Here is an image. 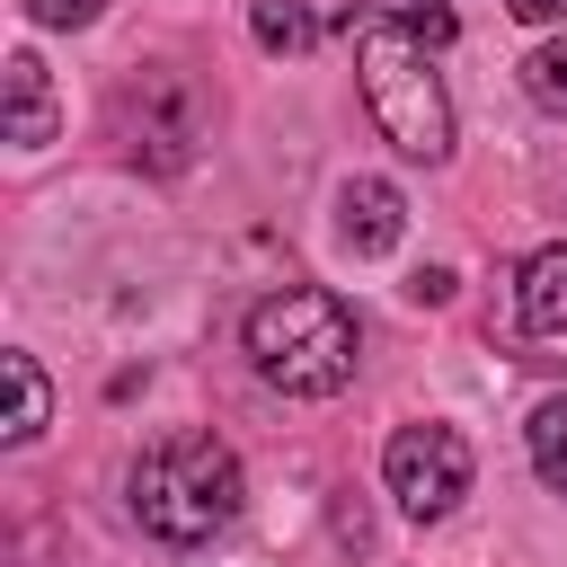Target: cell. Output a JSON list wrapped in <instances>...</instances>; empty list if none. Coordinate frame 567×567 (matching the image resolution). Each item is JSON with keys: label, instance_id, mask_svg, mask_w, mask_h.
Returning <instances> with one entry per match:
<instances>
[{"label": "cell", "instance_id": "cell-1", "mask_svg": "<svg viewBox=\"0 0 567 567\" xmlns=\"http://www.w3.org/2000/svg\"><path fill=\"white\" fill-rule=\"evenodd\" d=\"M239 461H230V443H213V434H159L142 461H133V514H142V532L151 540H168V549H195V540H213V532H230L239 523Z\"/></svg>", "mask_w": 567, "mask_h": 567}, {"label": "cell", "instance_id": "cell-2", "mask_svg": "<svg viewBox=\"0 0 567 567\" xmlns=\"http://www.w3.org/2000/svg\"><path fill=\"white\" fill-rule=\"evenodd\" d=\"M346 35H354V71H363V106H372V124L408 151V159H452V106H443V80H434V44L425 35H408V27H390V18H346Z\"/></svg>", "mask_w": 567, "mask_h": 567}, {"label": "cell", "instance_id": "cell-3", "mask_svg": "<svg viewBox=\"0 0 567 567\" xmlns=\"http://www.w3.org/2000/svg\"><path fill=\"white\" fill-rule=\"evenodd\" d=\"M248 354L275 390L292 399H328L354 381V310L319 284H284L248 310Z\"/></svg>", "mask_w": 567, "mask_h": 567}, {"label": "cell", "instance_id": "cell-4", "mask_svg": "<svg viewBox=\"0 0 567 567\" xmlns=\"http://www.w3.org/2000/svg\"><path fill=\"white\" fill-rule=\"evenodd\" d=\"M470 434L461 425H399L390 434V452H381V478H390V496L416 514V523H434V514H452L461 496H470Z\"/></svg>", "mask_w": 567, "mask_h": 567}, {"label": "cell", "instance_id": "cell-5", "mask_svg": "<svg viewBox=\"0 0 567 567\" xmlns=\"http://www.w3.org/2000/svg\"><path fill=\"white\" fill-rule=\"evenodd\" d=\"M399 230H408L399 186H381V177H346V186H337V239H346L354 257H390Z\"/></svg>", "mask_w": 567, "mask_h": 567}, {"label": "cell", "instance_id": "cell-6", "mask_svg": "<svg viewBox=\"0 0 567 567\" xmlns=\"http://www.w3.org/2000/svg\"><path fill=\"white\" fill-rule=\"evenodd\" d=\"M9 142L18 151H35V142H53V80H44V62L35 53H9Z\"/></svg>", "mask_w": 567, "mask_h": 567}, {"label": "cell", "instance_id": "cell-7", "mask_svg": "<svg viewBox=\"0 0 567 567\" xmlns=\"http://www.w3.org/2000/svg\"><path fill=\"white\" fill-rule=\"evenodd\" d=\"M514 292H523V328L549 337V346H567V248H540Z\"/></svg>", "mask_w": 567, "mask_h": 567}, {"label": "cell", "instance_id": "cell-8", "mask_svg": "<svg viewBox=\"0 0 567 567\" xmlns=\"http://www.w3.org/2000/svg\"><path fill=\"white\" fill-rule=\"evenodd\" d=\"M0 372H9V443H35L53 416V390H44L35 354H0Z\"/></svg>", "mask_w": 567, "mask_h": 567}, {"label": "cell", "instance_id": "cell-9", "mask_svg": "<svg viewBox=\"0 0 567 567\" xmlns=\"http://www.w3.org/2000/svg\"><path fill=\"white\" fill-rule=\"evenodd\" d=\"M248 27H257L266 53H310V35H319L301 0H248Z\"/></svg>", "mask_w": 567, "mask_h": 567}, {"label": "cell", "instance_id": "cell-10", "mask_svg": "<svg viewBox=\"0 0 567 567\" xmlns=\"http://www.w3.org/2000/svg\"><path fill=\"white\" fill-rule=\"evenodd\" d=\"M532 470L567 496V399H540L532 408Z\"/></svg>", "mask_w": 567, "mask_h": 567}, {"label": "cell", "instance_id": "cell-11", "mask_svg": "<svg viewBox=\"0 0 567 567\" xmlns=\"http://www.w3.org/2000/svg\"><path fill=\"white\" fill-rule=\"evenodd\" d=\"M363 9H372V18H390V27H408V35H425L434 53L461 35V18H452L443 0H363Z\"/></svg>", "mask_w": 567, "mask_h": 567}, {"label": "cell", "instance_id": "cell-12", "mask_svg": "<svg viewBox=\"0 0 567 567\" xmlns=\"http://www.w3.org/2000/svg\"><path fill=\"white\" fill-rule=\"evenodd\" d=\"M523 89H532L540 106H558V115H567V35H558V44H532V53H523Z\"/></svg>", "mask_w": 567, "mask_h": 567}, {"label": "cell", "instance_id": "cell-13", "mask_svg": "<svg viewBox=\"0 0 567 567\" xmlns=\"http://www.w3.org/2000/svg\"><path fill=\"white\" fill-rule=\"evenodd\" d=\"M27 18H35V27H89L97 0H27Z\"/></svg>", "mask_w": 567, "mask_h": 567}, {"label": "cell", "instance_id": "cell-14", "mask_svg": "<svg viewBox=\"0 0 567 567\" xmlns=\"http://www.w3.org/2000/svg\"><path fill=\"white\" fill-rule=\"evenodd\" d=\"M514 18H523V27H558V18H567V0H514Z\"/></svg>", "mask_w": 567, "mask_h": 567}, {"label": "cell", "instance_id": "cell-15", "mask_svg": "<svg viewBox=\"0 0 567 567\" xmlns=\"http://www.w3.org/2000/svg\"><path fill=\"white\" fill-rule=\"evenodd\" d=\"M408 292H416V301H452V275H443V266H425V275H416Z\"/></svg>", "mask_w": 567, "mask_h": 567}]
</instances>
